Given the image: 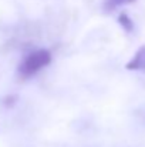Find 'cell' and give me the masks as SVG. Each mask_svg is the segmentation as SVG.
Here are the masks:
<instances>
[{
  "label": "cell",
  "instance_id": "obj_4",
  "mask_svg": "<svg viewBox=\"0 0 145 147\" xmlns=\"http://www.w3.org/2000/svg\"><path fill=\"white\" fill-rule=\"evenodd\" d=\"M118 22H120V24H121L127 32H131V30L134 29V23H132V20L128 17L127 13H121V14L118 16Z\"/></svg>",
  "mask_w": 145,
  "mask_h": 147
},
{
  "label": "cell",
  "instance_id": "obj_1",
  "mask_svg": "<svg viewBox=\"0 0 145 147\" xmlns=\"http://www.w3.org/2000/svg\"><path fill=\"white\" fill-rule=\"evenodd\" d=\"M51 61V54L50 51L46 49H39L31 51L30 54H27L19 69H17V73H19V77L21 80H26V79H30L31 76H34L39 70H41L43 67H46L50 64Z\"/></svg>",
  "mask_w": 145,
  "mask_h": 147
},
{
  "label": "cell",
  "instance_id": "obj_3",
  "mask_svg": "<svg viewBox=\"0 0 145 147\" xmlns=\"http://www.w3.org/2000/svg\"><path fill=\"white\" fill-rule=\"evenodd\" d=\"M134 1L135 0H104V9L107 11H112L122 4H130V3H134Z\"/></svg>",
  "mask_w": 145,
  "mask_h": 147
},
{
  "label": "cell",
  "instance_id": "obj_2",
  "mask_svg": "<svg viewBox=\"0 0 145 147\" xmlns=\"http://www.w3.org/2000/svg\"><path fill=\"white\" fill-rule=\"evenodd\" d=\"M125 69L132 71H145V45L137 50L134 57L125 64Z\"/></svg>",
  "mask_w": 145,
  "mask_h": 147
}]
</instances>
